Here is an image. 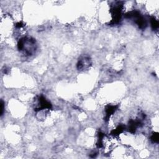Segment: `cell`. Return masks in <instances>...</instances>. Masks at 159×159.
<instances>
[{"mask_svg":"<svg viewBox=\"0 0 159 159\" xmlns=\"http://www.w3.org/2000/svg\"><path fill=\"white\" fill-rule=\"evenodd\" d=\"M18 50L24 55L31 56L35 53L37 43L35 40L30 37H24L19 39L17 43Z\"/></svg>","mask_w":159,"mask_h":159,"instance_id":"cell-1","label":"cell"},{"mask_svg":"<svg viewBox=\"0 0 159 159\" xmlns=\"http://www.w3.org/2000/svg\"><path fill=\"white\" fill-rule=\"evenodd\" d=\"M125 17L132 19L140 29H143L147 27V22L145 18L142 16L140 12L137 11H132L125 14Z\"/></svg>","mask_w":159,"mask_h":159,"instance_id":"cell-2","label":"cell"},{"mask_svg":"<svg viewBox=\"0 0 159 159\" xmlns=\"http://www.w3.org/2000/svg\"><path fill=\"white\" fill-rule=\"evenodd\" d=\"M122 11V4L120 2H117L114 5L112 6L111 8V12L112 15V20L111 24L114 25L119 22L121 19Z\"/></svg>","mask_w":159,"mask_h":159,"instance_id":"cell-3","label":"cell"},{"mask_svg":"<svg viewBox=\"0 0 159 159\" xmlns=\"http://www.w3.org/2000/svg\"><path fill=\"white\" fill-rule=\"evenodd\" d=\"M52 108L51 103L48 101L42 95L38 96L37 104L34 108L35 111H39L43 109H50Z\"/></svg>","mask_w":159,"mask_h":159,"instance_id":"cell-4","label":"cell"},{"mask_svg":"<svg viewBox=\"0 0 159 159\" xmlns=\"http://www.w3.org/2000/svg\"><path fill=\"white\" fill-rule=\"evenodd\" d=\"M91 65V60L88 56L81 57L78 61L77 68L79 70H87Z\"/></svg>","mask_w":159,"mask_h":159,"instance_id":"cell-5","label":"cell"},{"mask_svg":"<svg viewBox=\"0 0 159 159\" xmlns=\"http://www.w3.org/2000/svg\"><path fill=\"white\" fill-rule=\"evenodd\" d=\"M117 109V106H114V105H108L106 106L105 109V119L107 120L109 119V117L111 115H112L115 111Z\"/></svg>","mask_w":159,"mask_h":159,"instance_id":"cell-6","label":"cell"},{"mask_svg":"<svg viewBox=\"0 0 159 159\" xmlns=\"http://www.w3.org/2000/svg\"><path fill=\"white\" fill-rule=\"evenodd\" d=\"M150 24L153 30H157L158 29V21L154 17L150 18Z\"/></svg>","mask_w":159,"mask_h":159,"instance_id":"cell-7","label":"cell"},{"mask_svg":"<svg viewBox=\"0 0 159 159\" xmlns=\"http://www.w3.org/2000/svg\"><path fill=\"white\" fill-rule=\"evenodd\" d=\"M124 129H125V127L123 125H120L116 129L112 130V132H111V134L113 135H117L122 133L123 132V130H124Z\"/></svg>","mask_w":159,"mask_h":159,"instance_id":"cell-8","label":"cell"},{"mask_svg":"<svg viewBox=\"0 0 159 159\" xmlns=\"http://www.w3.org/2000/svg\"><path fill=\"white\" fill-rule=\"evenodd\" d=\"M151 140L153 142L157 143L158 142V133H153L151 136Z\"/></svg>","mask_w":159,"mask_h":159,"instance_id":"cell-9","label":"cell"},{"mask_svg":"<svg viewBox=\"0 0 159 159\" xmlns=\"http://www.w3.org/2000/svg\"><path fill=\"white\" fill-rule=\"evenodd\" d=\"M4 102L2 101H1V116H2V114H3V112H4Z\"/></svg>","mask_w":159,"mask_h":159,"instance_id":"cell-10","label":"cell"}]
</instances>
